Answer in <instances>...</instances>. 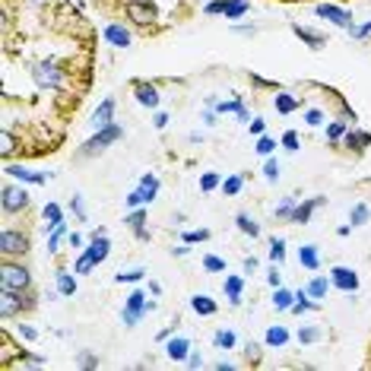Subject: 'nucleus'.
Returning <instances> with one entry per match:
<instances>
[{
	"mask_svg": "<svg viewBox=\"0 0 371 371\" xmlns=\"http://www.w3.org/2000/svg\"><path fill=\"white\" fill-rule=\"evenodd\" d=\"M67 241H70V247H80V245H82V235L70 232V235H67Z\"/></svg>",
	"mask_w": 371,
	"mask_h": 371,
	"instance_id": "obj_57",
	"label": "nucleus"
},
{
	"mask_svg": "<svg viewBox=\"0 0 371 371\" xmlns=\"http://www.w3.org/2000/svg\"><path fill=\"white\" fill-rule=\"evenodd\" d=\"M245 270H247V273H251V270H257V261H254V257H247V261H245Z\"/></svg>",
	"mask_w": 371,
	"mask_h": 371,
	"instance_id": "obj_62",
	"label": "nucleus"
},
{
	"mask_svg": "<svg viewBox=\"0 0 371 371\" xmlns=\"http://www.w3.org/2000/svg\"><path fill=\"white\" fill-rule=\"evenodd\" d=\"M165 124H168V115H156V127H159V131H162Z\"/></svg>",
	"mask_w": 371,
	"mask_h": 371,
	"instance_id": "obj_61",
	"label": "nucleus"
},
{
	"mask_svg": "<svg viewBox=\"0 0 371 371\" xmlns=\"http://www.w3.org/2000/svg\"><path fill=\"white\" fill-rule=\"evenodd\" d=\"M216 187H219V175H216V172H206L203 178H200V191H203V194L216 191Z\"/></svg>",
	"mask_w": 371,
	"mask_h": 371,
	"instance_id": "obj_38",
	"label": "nucleus"
},
{
	"mask_svg": "<svg viewBox=\"0 0 371 371\" xmlns=\"http://www.w3.org/2000/svg\"><path fill=\"white\" fill-rule=\"evenodd\" d=\"M152 308H156V305L146 302L143 292H131V296H127V305H124V311H121V321L127 323V327H133V323H137L143 314H150Z\"/></svg>",
	"mask_w": 371,
	"mask_h": 371,
	"instance_id": "obj_3",
	"label": "nucleus"
},
{
	"mask_svg": "<svg viewBox=\"0 0 371 371\" xmlns=\"http://www.w3.org/2000/svg\"><path fill=\"white\" fill-rule=\"evenodd\" d=\"M292 210H296V200L289 197V200H282V203L276 206V216H279V219H289V216H292Z\"/></svg>",
	"mask_w": 371,
	"mask_h": 371,
	"instance_id": "obj_44",
	"label": "nucleus"
},
{
	"mask_svg": "<svg viewBox=\"0 0 371 371\" xmlns=\"http://www.w3.org/2000/svg\"><path fill=\"white\" fill-rule=\"evenodd\" d=\"M216 368H219V371H232V368H235V362H228V358H222V362H216Z\"/></svg>",
	"mask_w": 371,
	"mask_h": 371,
	"instance_id": "obj_60",
	"label": "nucleus"
},
{
	"mask_svg": "<svg viewBox=\"0 0 371 371\" xmlns=\"http://www.w3.org/2000/svg\"><path fill=\"white\" fill-rule=\"evenodd\" d=\"M96 267V261H92L89 254H82L80 261H76V267H73V273H89V270Z\"/></svg>",
	"mask_w": 371,
	"mask_h": 371,
	"instance_id": "obj_45",
	"label": "nucleus"
},
{
	"mask_svg": "<svg viewBox=\"0 0 371 371\" xmlns=\"http://www.w3.org/2000/svg\"><path fill=\"white\" fill-rule=\"evenodd\" d=\"M305 121H308L311 127H317V124L323 121V115H321V111H308V115H305Z\"/></svg>",
	"mask_w": 371,
	"mask_h": 371,
	"instance_id": "obj_53",
	"label": "nucleus"
},
{
	"mask_svg": "<svg viewBox=\"0 0 371 371\" xmlns=\"http://www.w3.org/2000/svg\"><path fill=\"white\" fill-rule=\"evenodd\" d=\"M143 273H146V270H131V273H117L115 279L117 282H140V279H143Z\"/></svg>",
	"mask_w": 371,
	"mask_h": 371,
	"instance_id": "obj_47",
	"label": "nucleus"
},
{
	"mask_svg": "<svg viewBox=\"0 0 371 371\" xmlns=\"http://www.w3.org/2000/svg\"><path fill=\"white\" fill-rule=\"evenodd\" d=\"M165 352H168V358H175V362H181V358L191 356V343H187L184 337H175L168 340V346H165Z\"/></svg>",
	"mask_w": 371,
	"mask_h": 371,
	"instance_id": "obj_17",
	"label": "nucleus"
},
{
	"mask_svg": "<svg viewBox=\"0 0 371 371\" xmlns=\"http://www.w3.org/2000/svg\"><path fill=\"white\" fill-rule=\"evenodd\" d=\"M29 282H32V273L22 263H13V257H3V263H0V289L29 292Z\"/></svg>",
	"mask_w": 371,
	"mask_h": 371,
	"instance_id": "obj_1",
	"label": "nucleus"
},
{
	"mask_svg": "<svg viewBox=\"0 0 371 371\" xmlns=\"http://www.w3.org/2000/svg\"><path fill=\"white\" fill-rule=\"evenodd\" d=\"M251 10L247 0H213V3H206V13L216 16V13H226V20H238Z\"/></svg>",
	"mask_w": 371,
	"mask_h": 371,
	"instance_id": "obj_8",
	"label": "nucleus"
},
{
	"mask_svg": "<svg viewBox=\"0 0 371 371\" xmlns=\"http://www.w3.org/2000/svg\"><path fill=\"white\" fill-rule=\"evenodd\" d=\"M124 222H127V226H131L133 232H137V238H140V241H150V232H146V210H133V213L127 216Z\"/></svg>",
	"mask_w": 371,
	"mask_h": 371,
	"instance_id": "obj_15",
	"label": "nucleus"
},
{
	"mask_svg": "<svg viewBox=\"0 0 371 371\" xmlns=\"http://www.w3.org/2000/svg\"><path fill=\"white\" fill-rule=\"evenodd\" d=\"M82 368H99V358H92V356H82Z\"/></svg>",
	"mask_w": 371,
	"mask_h": 371,
	"instance_id": "obj_58",
	"label": "nucleus"
},
{
	"mask_svg": "<svg viewBox=\"0 0 371 371\" xmlns=\"http://www.w3.org/2000/svg\"><path fill=\"white\" fill-rule=\"evenodd\" d=\"M314 10H317V16H323V20H330V22H337V26L349 29V32H356V22H352V16L346 13V10L333 7V3H317Z\"/></svg>",
	"mask_w": 371,
	"mask_h": 371,
	"instance_id": "obj_9",
	"label": "nucleus"
},
{
	"mask_svg": "<svg viewBox=\"0 0 371 371\" xmlns=\"http://www.w3.org/2000/svg\"><path fill=\"white\" fill-rule=\"evenodd\" d=\"M133 92H137V102L143 108H159V89L150 82H133Z\"/></svg>",
	"mask_w": 371,
	"mask_h": 371,
	"instance_id": "obj_12",
	"label": "nucleus"
},
{
	"mask_svg": "<svg viewBox=\"0 0 371 371\" xmlns=\"http://www.w3.org/2000/svg\"><path fill=\"white\" fill-rule=\"evenodd\" d=\"M349 219H352V226H362V222H368V206L356 203V206H352V213H349Z\"/></svg>",
	"mask_w": 371,
	"mask_h": 371,
	"instance_id": "obj_37",
	"label": "nucleus"
},
{
	"mask_svg": "<svg viewBox=\"0 0 371 371\" xmlns=\"http://www.w3.org/2000/svg\"><path fill=\"white\" fill-rule=\"evenodd\" d=\"M203 267L210 270V273H222V270H226V261H222V257H216V254H206L203 257Z\"/></svg>",
	"mask_w": 371,
	"mask_h": 371,
	"instance_id": "obj_40",
	"label": "nucleus"
},
{
	"mask_svg": "<svg viewBox=\"0 0 371 371\" xmlns=\"http://www.w3.org/2000/svg\"><path fill=\"white\" fill-rule=\"evenodd\" d=\"M241 289H245L241 276H228V279H226V296H228V302H232V305L241 302Z\"/></svg>",
	"mask_w": 371,
	"mask_h": 371,
	"instance_id": "obj_25",
	"label": "nucleus"
},
{
	"mask_svg": "<svg viewBox=\"0 0 371 371\" xmlns=\"http://www.w3.org/2000/svg\"><path fill=\"white\" fill-rule=\"evenodd\" d=\"M323 200H327V197H311V200H305V203H298L296 210H292V216H289V219L296 222V226H305V222L311 219V213H314Z\"/></svg>",
	"mask_w": 371,
	"mask_h": 371,
	"instance_id": "obj_11",
	"label": "nucleus"
},
{
	"mask_svg": "<svg viewBox=\"0 0 371 371\" xmlns=\"http://www.w3.org/2000/svg\"><path fill=\"white\" fill-rule=\"evenodd\" d=\"M317 340H321V330H317V327L298 330V343H317Z\"/></svg>",
	"mask_w": 371,
	"mask_h": 371,
	"instance_id": "obj_42",
	"label": "nucleus"
},
{
	"mask_svg": "<svg viewBox=\"0 0 371 371\" xmlns=\"http://www.w3.org/2000/svg\"><path fill=\"white\" fill-rule=\"evenodd\" d=\"M282 257H286V241H282V238H273V245H270V261L279 263Z\"/></svg>",
	"mask_w": 371,
	"mask_h": 371,
	"instance_id": "obj_39",
	"label": "nucleus"
},
{
	"mask_svg": "<svg viewBox=\"0 0 371 371\" xmlns=\"http://www.w3.org/2000/svg\"><path fill=\"white\" fill-rule=\"evenodd\" d=\"M292 302H296V296H292V292H289V289L276 286V296H273V305H276V311H289V308H292Z\"/></svg>",
	"mask_w": 371,
	"mask_h": 371,
	"instance_id": "obj_26",
	"label": "nucleus"
},
{
	"mask_svg": "<svg viewBox=\"0 0 371 371\" xmlns=\"http://www.w3.org/2000/svg\"><path fill=\"white\" fill-rule=\"evenodd\" d=\"M29 251V235L16 232V228H3L0 232V254L3 257H22Z\"/></svg>",
	"mask_w": 371,
	"mask_h": 371,
	"instance_id": "obj_4",
	"label": "nucleus"
},
{
	"mask_svg": "<svg viewBox=\"0 0 371 371\" xmlns=\"http://www.w3.org/2000/svg\"><path fill=\"white\" fill-rule=\"evenodd\" d=\"M273 105H276V111H279V115H292V111L298 108V99L289 96V92H279V96L273 99Z\"/></svg>",
	"mask_w": 371,
	"mask_h": 371,
	"instance_id": "obj_23",
	"label": "nucleus"
},
{
	"mask_svg": "<svg viewBox=\"0 0 371 371\" xmlns=\"http://www.w3.org/2000/svg\"><path fill=\"white\" fill-rule=\"evenodd\" d=\"M57 292H61V296H73L76 292V279L70 273H61L57 276Z\"/></svg>",
	"mask_w": 371,
	"mask_h": 371,
	"instance_id": "obj_30",
	"label": "nucleus"
},
{
	"mask_svg": "<svg viewBox=\"0 0 371 371\" xmlns=\"http://www.w3.org/2000/svg\"><path fill=\"white\" fill-rule=\"evenodd\" d=\"M210 238V232H206V228H200V232H187L184 235V245H194V241H206Z\"/></svg>",
	"mask_w": 371,
	"mask_h": 371,
	"instance_id": "obj_50",
	"label": "nucleus"
},
{
	"mask_svg": "<svg viewBox=\"0 0 371 371\" xmlns=\"http://www.w3.org/2000/svg\"><path fill=\"white\" fill-rule=\"evenodd\" d=\"M3 197H0V206H3V213H22L29 206V191L26 187H16V184H3Z\"/></svg>",
	"mask_w": 371,
	"mask_h": 371,
	"instance_id": "obj_6",
	"label": "nucleus"
},
{
	"mask_svg": "<svg viewBox=\"0 0 371 371\" xmlns=\"http://www.w3.org/2000/svg\"><path fill=\"white\" fill-rule=\"evenodd\" d=\"M282 146H286L289 152H296L298 150V133L296 131H286V133H282Z\"/></svg>",
	"mask_w": 371,
	"mask_h": 371,
	"instance_id": "obj_46",
	"label": "nucleus"
},
{
	"mask_svg": "<svg viewBox=\"0 0 371 371\" xmlns=\"http://www.w3.org/2000/svg\"><path fill=\"white\" fill-rule=\"evenodd\" d=\"M20 337H22V340H29V343H32V340H38V333H35L32 327H22V323H20Z\"/></svg>",
	"mask_w": 371,
	"mask_h": 371,
	"instance_id": "obj_52",
	"label": "nucleus"
},
{
	"mask_svg": "<svg viewBox=\"0 0 371 371\" xmlns=\"http://www.w3.org/2000/svg\"><path fill=\"white\" fill-rule=\"evenodd\" d=\"M327 137L333 140V143H337V140H343L346 137V121H333V124H330V127H327Z\"/></svg>",
	"mask_w": 371,
	"mask_h": 371,
	"instance_id": "obj_41",
	"label": "nucleus"
},
{
	"mask_svg": "<svg viewBox=\"0 0 371 371\" xmlns=\"http://www.w3.org/2000/svg\"><path fill=\"white\" fill-rule=\"evenodd\" d=\"M105 38H108V45H115V48H127V45H131V32L124 26H117V22H111V26L105 29Z\"/></svg>",
	"mask_w": 371,
	"mask_h": 371,
	"instance_id": "obj_14",
	"label": "nucleus"
},
{
	"mask_svg": "<svg viewBox=\"0 0 371 371\" xmlns=\"http://www.w3.org/2000/svg\"><path fill=\"white\" fill-rule=\"evenodd\" d=\"M127 20L131 22H137V26H152L156 22V16H159V10L152 7L150 0H127Z\"/></svg>",
	"mask_w": 371,
	"mask_h": 371,
	"instance_id": "obj_7",
	"label": "nucleus"
},
{
	"mask_svg": "<svg viewBox=\"0 0 371 371\" xmlns=\"http://www.w3.org/2000/svg\"><path fill=\"white\" fill-rule=\"evenodd\" d=\"M187 365H191V368H200V365H203V358H200V352H191V356H187Z\"/></svg>",
	"mask_w": 371,
	"mask_h": 371,
	"instance_id": "obj_55",
	"label": "nucleus"
},
{
	"mask_svg": "<svg viewBox=\"0 0 371 371\" xmlns=\"http://www.w3.org/2000/svg\"><path fill=\"white\" fill-rule=\"evenodd\" d=\"M311 308H314V302H308V296H305V292H298L296 302H292V308H289V311H296V314H305V311H311Z\"/></svg>",
	"mask_w": 371,
	"mask_h": 371,
	"instance_id": "obj_36",
	"label": "nucleus"
},
{
	"mask_svg": "<svg viewBox=\"0 0 371 371\" xmlns=\"http://www.w3.org/2000/svg\"><path fill=\"white\" fill-rule=\"evenodd\" d=\"M13 150H16V137L10 131H3L0 133V152H3V159L13 156Z\"/></svg>",
	"mask_w": 371,
	"mask_h": 371,
	"instance_id": "obj_32",
	"label": "nucleus"
},
{
	"mask_svg": "<svg viewBox=\"0 0 371 371\" xmlns=\"http://www.w3.org/2000/svg\"><path fill=\"white\" fill-rule=\"evenodd\" d=\"M235 222H238V228L245 235H251V238H257V235H261V226H257V222L251 219L247 213H238V219H235Z\"/></svg>",
	"mask_w": 371,
	"mask_h": 371,
	"instance_id": "obj_28",
	"label": "nucleus"
},
{
	"mask_svg": "<svg viewBox=\"0 0 371 371\" xmlns=\"http://www.w3.org/2000/svg\"><path fill=\"white\" fill-rule=\"evenodd\" d=\"M32 296H26V292H13V289H0V317L3 321H10V317L22 314L26 308H32Z\"/></svg>",
	"mask_w": 371,
	"mask_h": 371,
	"instance_id": "obj_2",
	"label": "nucleus"
},
{
	"mask_svg": "<svg viewBox=\"0 0 371 371\" xmlns=\"http://www.w3.org/2000/svg\"><path fill=\"white\" fill-rule=\"evenodd\" d=\"M292 32H296L298 38L305 41V45H311V48H323V45H327V38H323L321 32H314V29H305V26H292Z\"/></svg>",
	"mask_w": 371,
	"mask_h": 371,
	"instance_id": "obj_18",
	"label": "nucleus"
},
{
	"mask_svg": "<svg viewBox=\"0 0 371 371\" xmlns=\"http://www.w3.org/2000/svg\"><path fill=\"white\" fill-rule=\"evenodd\" d=\"M333 286V282H327L323 276H314V279L308 282V296L311 298H327V289Z\"/></svg>",
	"mask_w": 371,
	"mask_h": 371,
	"instance_id": "obj_27",
	"label": "nucleus"
},
{
	"mask_svg": "<svg viewBox=\"0 0 371 371\" xmlns=\"http://www.w3.org/2000/svg\"><path fill=\"white\" fill-rule=\"evenodd\" d=\"M22 365H32V368H41L45 362H41L38 356H26V358H22Z\"/></svg>",
	"mask_w": 371,
	"mask_h": 371,
	"instance_id": "obj_56",
	"label": "nucleus"
},
{
	"mask_svg": "<svg viewBox=\"0 0 371 371\" xmlns=\"http://www.w3.org/2000/svg\"><path fill=\"white\" fill-rule=\"evenodd\" d=\"M298 261H302L305 270H317V267H321V257H317V247L314 245L298 247Z\"/></svg>",
	"mask_w": 371,
	"mask_h": 371,
	"instance_id": "obj_20",
	"label": "nucleus"
},
{
	"mask_svg": "<svg viewBox=\"0 0 371 371\" xmlns=\"http://www.w3.org/2000/svg\"><path fill=\"white\" fill-rule=\"evenodd\" d=\"M213 343L219 346V349H232V346H235V333H232V330H219V333L213 337Z\"/></svg>",
	"mask_w": 371,
	"mask_h": 371,
	"instance_id": "obj_34",
	"label": "nucleus"
},
{
	"mask_svg": "<svg viewBox=\"0 0 371 371\" xmlns=\"http://www.w3.org/2000/svg\"><path fill=\"white\" fill-rule=\"evenodd\" d=\"M64 235H67V226H57V228H51V238H48V251H61V241H64Z\"/></svg>",
	"mask_w": 371,
	"mask_h": 371,
	"instance_id": "obj_33",
	"label": "nucleus"
},
{
	"mask_svg": "<svg viewBox=\"0 0 371 371\" xmlns=\"http://www.w3.org/2000/svg\"><path fill=\"white\" fill-rule=\"evenodd\" d=\"M121 137H124V131H121V127H117V124H108V127H102V131H99L96 137L89 140V143L82 146V150H80V156H96V152H102L105 146H108V143H115V140H121Z\"/></svg>",
	"mask_w": 371,
	"mask_h": 371,
	"instance_id": "obj_5",
	"label": "nucleus"
},
{
	"mask_svg": "<svg viewBox=\"0 0 371 371\" xmlns=\"http://www.w3.org/2000/svg\"><path fill=\"white\" fill-rule=\"evenodd\" d=\"M267 282H270V286L276 289V286H279V282H282V273H279V270L273 267V270H270V273H267Z\"/></svg>",
	"mask_w": 371,
	"mask_h": 371,
	"instance_id": "obj_51",
	"label": "nucleus"
},
{
	"mask_svg": "<svg viewBox=\"0 0 371 371\" xmlns=\"http://www.w3.org/2000/svg\"><path fill=\"white\" fill-rule=\"evenodd\" d=\"M263 178L279 181V162H276V159H267V165H263Z\"/></svg>",
	"mask_w": 371,
	"mask_h": 371,
	"instance_id": "obj_43",
	"label": "nucleus"
},
{
	"mask_svg": "<svg viewBox=\"0 0 371 371\" xmlns=\"http://www.w3.org/2000/svg\"><path fill=\"white\" fill-rule=\"evenodd\" d=\"M111 117H115V99H105V102L96 108V115H92V127L102 131V127H108V124H111Z\"/></svg>",
	"mask_w": 371,
	"mask_h": 371,
	"instance_id": "obj_13",
	"label": "nucleus"
},
{
	"mask_svg": "<svg viewBox=\"0 0 371 371\" xmlns=\"http://www.w3.org/2000/svg\"><path fill=\"white\" fill-rule=\"evenodd\" d=\"M45 226H48V228H57V226H61V206H57V203H48V206H45Z\"/></svg>",
	"mask_w": 371,
	"mask_h": 371,
	"instance_id": "obj_29",
	"label": "nucleus"
},
{
	"mask_svg": "<svg viewBox=\"0 0 371 371\" xmlns=\"http://www.w3.org/2000/svg\"><path fill=\"white\" fill-rule=\"evenodd\" d=\"M7 175H13V178H20V181H29V184H45V181H48V175L29 172V168H22V165H10Z\"/></svg>",
	"mask_w": 371,
	"mask_h": 371,
	"instance_id": "obj_16",
	"label": "nucleus"
},
{
	"mask_svg": "<svg viewBox=\"0 0 371 371\" xmlns=\"http://www.w3.org/2000/svg\"><path fill=\"white\" fill-rule=\"evenodd\" d=\"M70 210L76 213V219L86 222V206H82V197H73V200H70Z\"/></svg>",
	"mask_w": 371,
	"mask_h": 371,
	"instance_id": "obj_49",
	"label": "nucleus"
},
{
	"mask_svg": "<svg viewBox=\"0 0 371 371\" xmlns=\"http://www.w3.org/2000/svg\"><path fill=\"white\" fill-rule=\"evenodd\" d=\"M213 108L219 111V115H232V111L238 115V111H241V99H228V102H216Z\"/></svg>",
	"mask_w": 371,
	"mask_h": 371,
	"instance_id": "obj_35",
	"label": "nucleus"
},
{
	"mask_svg": "<svg viewBox=\"0 0 371 371\" xmlns=\"http://www.w3.org/2000/svg\"><path fill=\"white\" fill-rule=\"evenodd\" d=\"M241 187H245V178H241V175H232V178L222 181V191H226V197H235Z\"/></svg>",
	"mask_w": 371,
	"mask_h": 371,
	"instance_id": "obj_31",
	"label": "nucleus"
},
{
	"mask_svg": "<svg viewBox=\"0 0 371 371\" xmlns=\"http://www.w3.org/2000/svg\"><path fill=\"white\" fill-rule=\"evenodd\" d=\"M137 191L143 194V203H152V200H156V194H159V178H156V175H143Z\"/></svg>",
	"mask_w": 371,
	"mask_h": 371,
	"instance_id": "obj_19",
	"label": "nucleus"
},
{
	"mask_svg": "<svg viewBox=\"0 0 371 371\" xmlns=\"http://www.w3.org/2000/svg\"><path fill=\"white\" fill-rule=\"evenodd\" d=\"M191 308L197 311V314H203V317L216 314V302H213V298H206V296H194L191 298Z\"/></svg>",
	"mask_w": 371,
	"mask_h": 371,
	"instance_id": "obj_24",
	"label": "nucleus"
},
{
	"mask_svg": "<svg viewBox=\"0 0 371 371\" xmlns=\"http://www.w3.org/2000/svg\"><path fill=\"white\" fill-rule=\"evenodd\" d=\"M251 133H263V121H261V117H254V121H251Z\"/></svg>",
	"mask_w": 371,
	"mask_h": 371,
	"instance_id": "obj_59",
	"label": "nucleus"
},
{
	"mask_svg": "<svg viewBox=\"0 0 371 371\" xmlns=\"http://www.w3.org/2000/svg\"><path fill=\"white\" fill-rule=\"evenodd\" d=\"M330 282L340 289V292H356L358 289V276L349 267H333L330 270Z\"/></svg>",
	"mask_w": 371,
	"mask_h": 371,
	"instance_id": "obj_10",
	"label": "nucleus"
},
{
	"mask_svg": "<svg viewBox=\"0 0 371 371\" xmlns=\"http://www.w3.org/2000/svg\"><path fill=\"white\" fill-rule=\"evenodd\" d=\"M140 203H143V194H140V191L127 194V206H140Z\"/></svg>",
	"mask_w": 371,
	"mask_h": 371,
	"instance_id": "obj_54",
	"label": "nucleus"
},
{
	"mask_svg": "<svg viewBox=\"0 0 371 371\" xmlns=\"http://www.w3.org/2000/svg\"><path fill=\"white\" fill-rule=\"evenodd\" d=\"M286 340H289V330L276 323V327H270V330H267V337H263V343H267L270 349H276V346H286Z\"/></svg>",
	"mask_w": 371,
	"mask_h": 371,
	"instance_id": "obj_22",
	"label": "nucleus"
},
{
	"mask_svg": "<svg viewBox=\"0 0 371 371\" xmlns=\"http://www.w3.org/2000/svg\"><path fill=\"white\" fill-rule=\"evenodd\" d=\"M273 150H276V140H270V137H261V140H257V152H261V156H270Z\"/></svg>",
	"mask_w": 371,
	"mask_h": 371,
	"instance_id": "obj_48",
	"label": "nucleus"
},
{
	"mask_svg": "<svg viewBox=\"0 0 371 371\" xmlns=\"http://www.w3.org/2000/svg\"><path fill=\"white\" fill-rule=\"evenodd\" d=\"M343 143L349 146V150H358V152H362L365 146H371V133H362V131H346Z\"/></svg>",
	"mask_w": 371,
	"mask_h": 371,
	"instance_id": "obj_21",
	"label": "nucleus"
}]
</instances>
